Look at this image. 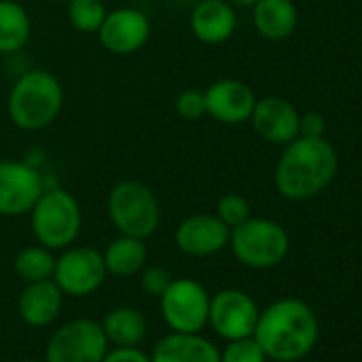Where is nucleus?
I'll return each instance as SVG.
<instances>
[{
	"label": "nucleus",
	"instance_id": "1",
	"mask_svg": "<svg viewBox=\"0 0 362 362\" xmlns=\"http://www.w3.org/2000/svg\"><path fill=\"white\" fill-rule=\"evenodd\" d=\"M317 317L309 305L298 298H279L260 311L254 339L277 362H294L305 358L317 341Z\"/></svg>",
	"mask_w": 362,
	"mask_h": 362
},
{
	"label": "nucleus",
	"instance_id": "2",
	"mask_svg": "<svg viewBox=\"0 0 362 362\" xmlns=\"http://www.w3.org/2000/svg\"><path fill=\"white\" fill-rule=\"evenodd\" d=\"M337 168V151L324 136H296L286 145V151L277 160L275 188L284 199L307 201L332 184Z\"/></svg>",
	"mask_w": 362,
	"mask_h": 362
},
{
	"label": "nucleus",
	"instance_id": "3",
	"mask_svg": "<svg viewBox=\"0 0 362 362\" xmlns=\"http://www.w3.org/2000/svg\"><path fill=\"white\" fill-rule=\"evenodd\" d=\"M62 105V83L45 69H33L20 75V79L13 83L7 111L18 128L37 132L56 122Z\"/></svg>",
	"mask_w": 362,
	"mask_h": 362
},
{
	"label": "nucleus",
	"instance_id": "4",
	"mask_svg": "<svg viewBox=\"0 0 362 362\" xmlns=\"http://www.w3.org/2000/svg\"><path fill=\"white\" fill-rule=\"evenodd\" d=\"M81 224L83 216L77 199L62 188H45L41 199L30 209L33 235L39 245L52 252L71 247L81 233Z\"/></svg>",
	"mask_w": 362,
	"mask_h": 362
},
{
	"label": "nucleus",
	"instance_id": "5",
	"mask_svg": "<svg viewBox=\"0 0 362 362\" xmlns=\"http://www.w3.org/2000/svg\"><path fill=\"white\" fill-rule=\"evenodd\" d=\"M107 211L119 235L147 239L160 226V203L156 194L134 179L119 181L111 188Z\"/></svg>",
	"mask_w": 362,
	"mask_h": 362
},
{
	"label": "nucleus",
	"instance_id": "6",
	"mask_svg": "<svg viewBox=\"0 0 362 362\" xmlns=\"http://www.w3.org/2000/svg\"><path fill=\"white\" fill-rule=\"evenodd\" d=\"M228 245L241 264L250 269H271L288 256L290 237L275 220L247 218L243 224L230 228Z\"/></svg>",
	"mask_w": 362,
	"mask_h": 362
},
{
	"label": "nucleus",
	"instance_id": "7",
	"mask_svg": "<svg viewBox=\"0 0 362 362\" xmlns=\"http://www.w3.org/2000/svg\"><path fill=\"white\" fill-rule=\"evenodd\" d=\"M209 300L211 296L201 281L173 277L160 296V313L170 332H201L209 322Z\"/></svg>",
	"mask_w": 362,
	"mask_h": 362
},
{
	"label": "nucleus",
	"instance_id": "8",
	"mask_svg": "<svg viewBox=\"0 0 362 362\" xmlns=\"http://www.w3.org/2000/svg\"><path fill=\"white\" fill-rule=\"evenodd\" d=\"M109 341L100 322L75 317L62 324L45 345V362H103Z\"/></svg>",
	"mask_w": 362,
	"mask_h": 362
},
{
	"label": "nucleus",
	"instance_id": "9",
	"mask_svg": "<svg viewBox=\"0 0 362 362\" xmlns=\"http://www.w3.org/2000/svg\"><path fill=\"white\" fill-rule=\"evenodd\" d=\"M107 277L103 254L94 247L79 245L66 247L62 256L56 258L54 281L66 296H90L94 294Z\"/></svg>",
	"mask_w": 362,
	"mask_h": 362
},
{
	"label": "nucleus",
	"instance_id": "10",
	"mask_svg": "<svg viewBox=\"0 0 362 362\" xmlns=\"http://www.w3.org/2000/svg\"><path fill=\"white\" fill-rule=\"evenodd\" d=\"M45 192L43 175L20 160H0V216H26Z\"/></svg>",
	"mask_w": 362,
	"mask_h": 362
},
{
	"label": "nucleus",
	"instance_id": "11",
	"mask_svg": "<svg viewBox=\"0 0 362 362\" xmlns=\"http://www.w3.org/2000/svg\"><path fill=\"white\" fill-rule=\"evenodd\" d=\"M258 305L243 290H220L209 300V326L226 341L252 337L258 322Z\"/></svg>",
	"mask_w": 362,
	"mask_h": 362
},
{
	"label": "nucleus",
	"instance_id": "12",
	"mask_svg": "<svg viewBox=\"0 0 362 362\" xmlns=\"http://www.w3.org/2000/svg\"><path fill=\"white\" fill-rule=\"evenodd\" d=\"M151 35V24L149 18L130 7L115 9L107 13L103 26L98 28V39L100 45L117 56H128L139 52Z\"/></svg>",
	"mask_w": 362,
	"mask_h": 362
},
{
	"label": "nucleus",
	"instance_id": "13",
	"mask_svg": "<svg viewBox=\"0 0 362 362\" xmlns=\"http://www.w3.org/2000/svg\"><path fill=\"white\" fill-rule=\"evenodd\" d=\"M230 241V228L209 214H197L186 220L175 230V243L181 254L192 258H207L220 254Z\"/></svg>",
	"mask_w": 362,
	"mask_h": 362
},
{
	"label": "nucleus",
	"instance_id": "14",
	"mask_svg": "<svg viewBox=\"0 0 362 362\" xmlns=\"http://www.w3.org/2000/svg\"><path fill=\"white\" fill-rule=\"evenodd\" d=\"M254 90L239 79H220L205 90V113L220 124L237 126L250 119L256 105Z\"/></svg>",
	"mask_w": 362,
	"mask_h": 362
},
{
	"label": "nucleus",
	"instance_id": "15",
	"mask_svg": "<svg viewBox=\"0 0 362 362\" xmlns=\"http://www.w3.org/2000/svg\"><path fill=\"white\" fill-rule=\"evenodd\" d=\"M254 130L260 139L273 145H288L298 136L300 115L296 107L279 96H267L256 100L254 111L250 115Z\"/></svg>",
	"mask_w": 362,
	"mask_h": 362
},
{
	"label": "nucleus",
	"instance_id": "16",
	"mask_svg": "<svg viewBox=\"0 0 362 362\" xmlns=\"http://www.w3.org/2000/svg\"><path fill=\"white\" fill-rule=\"evenodd\" d=\"M190 28L205 45H222L237 30V13L228 0H203L192 9Z\"/></svg>",
	"mask_w": 362,
	"mask_h": 362
},
{
	"label": "nucleus",
	"instance_id": "17",
	"mask_svg": "<svg viewBox=\"0 0 362 362\" xmlns=\"http://www.w3.org/2000/svg\"><path fill=\"white\" fill-rule=\"evenodd\" d=\"M149 358L151 362H220V347L201 332H170L153 345Z\"/></svg>",
	"mask_w": 362,
	"mask_h": 362
},
{
	"label": "nucleus",
	"instance_id": "18",
	"mask_svg": "<svg viewBox=\"0 0 362 362\" xmlns=\"http://www.w3.org/2000/svg\"><path fill=\"white\" fill-rule=\"evenodd\" d=\"M62 290L56 286L54 279L30 281L18 298L20 317L35 328H45L54 324L62 311Z\"/></svg>",
	"mask_w": 362,
	"mask_h": 362
},
{
	"label": "nucleus",
	"instance_id": "19",
	"mask_svg": "<svg viewBox=\"0 0 362 362\" xmlns=\"http://www.w3.org/2000/svg\"><path fill=\"white\" fill-rule=\"evenodd\" d=\"M254 26L267 41H284L298 26V11L292 0H258L254 3Z\"/></svg>",
	"mask_w": 362,
	"mask_h": 362
},
{
	"label": "nucleus",
	"instance_id": "20",
	"mask_svg": "<svg viewBox=\"0 0 362 362\" xmlns=\"http://www.w3.org/2000/svg\"><path fill=\"white\" fill-rule=\"evenodd\" d=\"M103 260H105L107 273L115 277H132L145 269V262H147L145 239L119 235L107 245Z\"/></svg>",
	"mask_w": 362,
	"mask_h": 362
},
{
	"label": "nucleus",
	"instance_id": "21",
	"mask_svg": "<svg viewBox=\"0 0 362 362\" xmlns=\"http://www.w3.org/2000/svg\"><path fill=\"white\" fill-rule=\"evenodd\" d=\"M105 337L115 347H134L147 337V320L139 309L115 307L100 322Z\"/></svg>",
	"mask_w": 362,
	"mask_h": 362
},
{
	"label": "nucleus",
	"instance_id": "22",
	"mask_svg": "<svg viewBox=\"0 0 362 362\" xmlns=\"http://www.w3.org/2000/svg\"><path fill=\"white\" fill-rule=\"evenodd\" d=\"M33 33L26 9L16 0H0V54L20 52Z\"/></svg>",
	"mask_w": 362,
	"mask_h": 362
},
{
	"label": "nucleus",
	"instance_id": "23",
	"mask_svg": "<svg viewBox=\"0 0 362 362\" xmlns=\"http://www.w3.org/2000/svg\"><path fill=\"white\" fill-rule=\"evenodd\" d=\"M54 269H56V256L52 250L43 247V245H30L24 247L16 260H13V271L20 279L24 281H43V279H52L54 277Z\"/></svg>",
	"mask_w": 362,
	"mask_h": 362
},
{
	"label": "nucleus",
	"instance_id": "24",
	"mask_svg": "<svg viewBox=\"0 0 362 362\" xmlns=\"http://www.w3.org/2000/svg\"><path fill=\"white\" fill-rule=\"evenodd\" d=\"M103 0H71L69 3V22L79 33H98L107 18Z\"/></svg>",
	"mask_w": 362,
	"mask_h": 362
},
{
	"label": "nucleus",
	"instance_id": "25",
	"mask_svg": "<svg viewBox=\"0 0 362 362\" xmlns=\"http://www.w3.org/2000/svg\"><path fill=\"white\" fill-rule=\"evenodd\" d=\"M220 362H267V354L254 337L233 339L220 349Z\"/></svg>",
	"mask_w": 362,
	"mask_h": 362
},
{
	"label": "nucleus",
	"instance_id": "26",
	"mask_svg": "<svg viewBox=\"0 0 362 362\" xmlns=\"http://www.w3.org/2000/svg\"><path fill=\"white\" fill-rule=\"evenodd\" d=\"M216 216L228 226L235 228L252 218V207L241 194H224L216 205Z\"/></svg>",
	"mask_w": 362,
	"mask_h": 362
},
{
	"label": "nucleus",
	"instance_id": "27",
	"mask_svg": "<svg viewBox=\"0 0 362 362\" xmlns=\"http://www.w3.org/2000/svg\"><path fill=\"white\" fill-rule=\"evenodd\" d=\"M175 111L179 117L188 122L201 119L205 115V92L201 90H184L175 100Z\"/></svg>",
	"mask_w": 362,
	"mask_h": 362
},
{
	"label": "nucleus",
	"instance_id": "28",
	"mask_svg": "<svg viewBox=\"0 0 362 362\" xmlns=\"http://www.w3.org/2000/svg\"><path fill=\"white\" fill-rule=\"evenodd\" d=\"M170 281H173V275L164 267L156 264V267H147V269L141 271V288L149 296H158L160 298L166 292V288L170 286Z\"/></svg>",
	"mask_w": 362,
	"mask_h": 362
},
{
	"label": "nucleus",
	"instance_id": "29",
	"mask_svg": "<svg viewBox=\"0 0 362 362\" xmlns=\"http://www.w3.org/2000/svg\"><path fill=\"white\" fill-rule=\"evenodd\" d=\"M103 362H151L149 354L141 351L139 345L134 347H113L107 349Z\"/></svg>",
	"mask_w": 362,
	"mask_h": 362
},
{
	"label": "nucleus",
	"instance_id": "30",
	"mask_svg": "<svg viewBox=\"0 0 362 362\" xmlns=\"http://www.w3.org/2000/svg\"><path fill=\"white\" fill-rule=\"evenodd\" d=\"M326 132V122L320 113H305L300 115L298 122V136H307V139H322Z\"/></svg>",
	"mask_w": 362,
	"mask_h": 362
},
{
	"label": "nucleus",
	"instance_id": "31",
	"mask_svg": "<svg viewBox=\"0 0 362 362\" xmlns=\"http://www.w3.org/2000/svg\"><path fill=\"white\" fill-rule=\"evenodd\" d=\"M230 5H241V7H254V3H258V0H228Z\"/></svg>",
	"mask_w": 362,
	"mask_h": 362
},
{
	"label": "nucleus",
	"instance_id": "32",
	"mask_svg": "<svg viewBox=\"0 0 362 362\" xmlns=\"http://www.w3.org/2000/svg\"><path fill=\"white\" fill-rule=\"evenodd\" d=\"M20 362H45V360H20Z\"/></svg>",
	"mask_w": 362,
	"mask_h": 362
},
{
	"label": "nucleus",
	"instance_id": "33",
	"mask_svg": "<svg viewBox=\"0 0 362 362\" xmlns=\"http://www.w3.org/2000/svg\"><path fill=\"white\" fill-rule=\"evenodd\" d=\"M54 3H71V0H54Z\"/></svg>",
	"mask_w": 362,
	"mask_h": 362
}]
</instances>
